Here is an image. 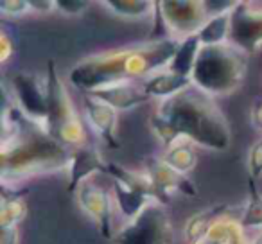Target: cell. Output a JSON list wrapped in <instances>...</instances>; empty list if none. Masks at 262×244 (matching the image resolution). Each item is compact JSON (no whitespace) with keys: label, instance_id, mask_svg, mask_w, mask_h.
<instances>
[{"label":"cell","instance_id":"f1b7e54d","mask_svg":"<svg viewBox=\"0 0 262 244\" xmlns=\"http://www.w3.org/2000/svg\"><path fill=\"white\" fill-rule=\"evenodd\" d=\"M13 52H15V47L11 45V38L8 36L6 31H2L0 33V61L6 63L13 56Z\"/></svg>","mask_w":262,"mask_h":244},{"label":"cell","instance_id":"7a4b0ae2","mask_svg":"<svg viewBox=\"0 0 262 244\" xmlns=\"http://www.w3.org/2000/svg\"><path fill=\"white\" fill-rule=\"evenodd\" d=\"M180 41L171 38H151L146 43L106 51L88 56L69 74V83L83 94L122 81H144L167 69Z\"/></svg>","mask_w":262,"mask_h":244},{"label":"cell","instance_id":"ffe728a7","mask_svg":"<svg viewBox=\"0 0 262 244\" xmlns=\"http://www.w3.org/2000/svg\"><path fill=\"white\" fill-rule=\"evenodd\" d=\"M200 51H201V43H200V40H198V36L187 38V40L180 41L178 51H176L172 61L169 63L167 70L178 74V76L190 77Z\"/></svg>","mask_w":262,"mask_h":244},{"label":"cell","instance_id":"cb8c5ba5","mask_svg":"<svg viewBox=\"0 0 262 244\" xmlns=\"http://www.w3.org/2000/svg\"><path fill=\"white\" fill-rule=\"evenodd\" d=\"M248 171H250L251 182L262 178V139H258L248 153Z\"/></svg>","mask_w":262,"mask_h":244},{"label":"cell","instance_id":"3957f363","mask_svg":"<svg viewBox=\"0 0 262 244\" xmlns=\"http://www.w3.org/2000/svg\"><path fill=\"white\" fill-rule=\"evenodd\" d=\"M70 153L49 133L26 119L22 128L2 139V182L4 187L27 182L40 174L67 171Z\"/></svg>","mask_w":262,"mask_h":244},{"label":"cell","instance_id":"484cf974","mask_svg":"<svg viewBox=\"0 0 262 244\" xmlns=\"http://www.w3.org/2000/svg\"><path fill=\"white\" fill-rule=\"evenodd\" d=\"M88 2L84 0H58V13L65 16H79L88 9Z\"/></svg>","mask_w":262,"mask_h":244},{"label":"cell","instance_id":"f546056e","mask_svg":"<svg viewBox=\"0 0 262 244\" xmlns=\"http://www.w3.org/2000/svg\"><path fill=\"white\" fill-rule=\"evenodd\" d=\"M251 124H253L255 129L262 133V101H258L251 109Z\"/></svg>","mask_w":262,"mask_h":244},{"label":"cell","instance_id":"9a60e30c","mask_svg":"<svg viewBox=\"0 0 262 244\" xmlns=\"http://www.w3.org/2000/svg\"><path fill=\"white\" fill-rule=\"evenodd\" d=\"M194 244H250V240L241 226V217H232L226 212H221L205 237Z\"/></svg>","mask_w":262,"mask_h":244},{"label":"cell","instance_id":"83f0119b","mask_svg":"<svg viewBox=\"0 0 262 244\" xmlns=\"http://www.w3.org/2000/svg\"><path fill=\"white\" fill-rule=\"evenodd\" d=\"M18 226H0V244H18Z\"/></svg>","mask_w":262,"mask_h":244},{"label":"cell","instance_id":"d4e9b609","mask_svg":"<svg viewBox=\"0 0 262 244\" xmlns=\"http://www.w3.org/2000/svg\"><path fill=\"white\" fill-rule=\"evenodd\" d=\"M0 13L4 16H22L31 11V0H2Z\"/></svg>","mask_w":262,"mask_h":244},{"label":"cell","instance_id":"52a82bcc","mask_svg":"<svg viewBox=\"0 0 262 244\" xmlns=\"http://www.w3.org/2000/svg\"><path fill=\"white\" fill-rule=\"evenodd\" d=\"M112 240L113 244H171L172 225L164 205H149L133 221L120 225Z\"/></svg>","mask_w":262,"mask_h":244},{"label":"cell","instance_id":"8992f818","mask_svg":"<svg viewBox=\"0 0 262 244\" xmlns=\"http://www.w3.org/2000/svg\"><path fill=\"white\" fill-rule=\"evenodd\" d=\"M6 101L15 104L34 126L49 133V83L31 72H16L4 83Z\"/></svg>","mask_w":262,"mask_h":244},{"label":"cell","instance_id":"6da1fadb","mask_svg":"<svg viewBox=\"0 0 262 244\" xmlns=\"http://www.w3.org/2000/svg\"><path fill=\"white\" fill-rule=\"evenodd\" d=\"M151 128L164 147L183 139L207 151H225L232 140L228 119L215 99L196 86L158 101Z\"/></svg>","mask_w":262,"mask_h":244},{"label":"cell","instance_id":"4316f807","mask_svg":"<svg viewBox=\"0 0 262 244\" xmlns=\"http://www.w3.org/2000/svg\"><path fill=\"white\" fill-rule=\"evenodd\" d=\"M31 11L40 13V15H49V13L58 11V0H31Z\"/></svg>","mask_w":262,"mask_h":244},{"label":"cell","instance_id":"5b68a950","mask_svg":"<svg viewBox=\"0 0 262 244\" xmlns=\"http://www.w3.org/2000/svg\"><path fill=\"white\" fill-rule=\"evenodd\" d=\"M49 83V135L58 140L63 147H79L86 146L88 126L84 122L83 112L74 102L69 86L56 74L54 66H49L47 72Z\"/></svg>","mask_w":262,"mask_h":244},{"label":"cell","instance_id":"44dd1931","mask_svg":"<svg viewBox=\"0 0 262 244\" xmlns=\"http://www.w3.org/2000/svg\"><path fill=\"white\" fill-rule=\"evenodd\" d=\"M241 226L246 232V237L250 242H253L257 237L262 235V196L253 192L248 205L244 207V212L241 215Z\"/></svg>","mask_w":262,"mask_h":244},{"label":"cell","instance_id":"9c48e42d","mask_svg":"<svg viewBox=\"0 0 262 244\" xmlns=\"http://www.w3.org/2000/svg\"><path fill=\"white\" fill-rule=\"evenodd\" d=\"M230 41L248 54L262 49V2H239L232 13Z\"/></svg>","mask_w":262,"mask_h":244},{"label":"cell","instance_id":"5bb4252c","mask_svg":"<svg viewBox=\"0 0 262 244\" xmlns=\"http://www.w3.org/2000/svg\"><path fill=\"white\" fill-rule=\"evenodd\" d=\"M106 167H108V164H104L101 153L95 147L84 146L70 151V164L67 169L70 178L69 190L76 192L84 182L92 180L95 174H101V172L106 174Z\"/></svg>","mask_w":262,"mask_h":244},{"label":"cell","instance_id":"7c38bea8","mask_svg":"<svg viewBox=\"0 0 262 244\" xmlns=\"http://www.w3.org/2000/svg\"><path fill=\"white\" fill-rule=\"evenodd\" d=\"M146 172L149 176L151 183H153L155 194H157L158 201L164 203L167 197L172 194H183V196H196V189L192 187L190 180L187 176L180 174V172L172 171L169 165L158 158L149 160L146 167Z\"/></svg>","mask_w":262,"mask_h":244},{"label":"cell","instance_id":"d6986e66","mask_svg":"<svg viewBox=\"0 0 262 244\" xmlns=\"http://www.w3.org/2000/svg\"><path fill=\"white\" fill-rule=\"evenodd\" d=\"M106 9L120 18L142 20L149 16H157V2L147 0H104L102 2Z\"/></svg>","mask_w":262,"mask_h":244},{"label":"cell","instance_id":"277c9868","mask_svg":"<svg viewBox=\"0 0 262 244\" xmlns=\"http://www.w3.org/2000/svg\"><path fill=\"white\" fill-rule=\"evenodd\" d=\"M250 54L232 41L214 47H201L190 74L192 86L210 97L230 95L244 83Z\"/></svg>","mask_w":262,"mask_h":244},{"label":"cell","instance_id":"ba28073f","mask_svg":"<svg viewBox=\"0 0 262 244\" xmlns=\"http://www.w3.org/2000/svg\"><path fill=\"white\" fill-rule=\"evenodd\" d=\"M157 16L167 31V38L176 41L198 36L208 20L207 6L200 0L157 2Z\"/></svg>","mask_w":262,"mask_h":244},{"label":"cell","instance_id":"7402d4cb","mask_svg":"<svg viewBox=\"0 0 262 244\" xmlns=\"http://www.w3.org/2000/svg\"><path fill=\"white\" fill-rule=\"evenodd\" d=\"M27 215L26 199L20 196H2L0 226H18Z\"/></svg>","mask_w":262,"mask_h":244},{"label":"cell","instance_id":"4fadbf2b","mask_svg":"<svg viewBox=\"0 0 262 244\" xmlns=\"http://www.w3.org/2000/svg\"><path fill=\"white\" fill-rule=\"evenodd\" d=\"M92 95H95V97H99L101 101H104L106 104L115 108L117 112L133 109L151 99L149 95H147L146 88H144L142 81L113 83V84H108V86H102V88H99V90L92 92Z\"/></svg>","mask_w":262,"mask_h":244},{"label":"cell","instance_id":"603a6c76","mask_svg":"<svg viewBox=\"0 0 262 244\" xmlns=\"http://www.w3.org/2000/svg\"><path fill=\"white\" fill-rule=\"evenodd\" d=\"M221 212L212 210H203L194 214L189 221L185 223V239L189 240V244H194L196 240H200L201 237H205V233L208 232V228L212 226V223L215 221V217Z\"/></svg>","mask_w":262,"mask_h":244},{"label":"cell","instance_id":"8fae6325","mask_svg":"<svg viewBox=\"0 0 262 244\" xmlns=\"http://www.w3.org/2000/svg\"><path fill=\"white\" fill-rule=\"evenodd\" d=\"M81 112H83L84 122L88 129L95 133L101 140H104L108 146H117V120H119V112L101 101L99 97L92 94H83V102H81Z\"/></svg>","mask_w":262,"mask_h":244},{"label":"cell","instance_id":"e0dca14e","mask_svg":"<svg viewBox=\"0 0 262 244\" xmlns=\"http://www.w3.org/2000/svg\"><path fill=\"white\" fill-rule=\"evenodd\" d=\"M160 160L165 165L172 169V171L180 172V174L187 176L189 172L194 171V167L198 165V151L196 146L189 140H176L174 144L164 147Z\"/></svg>","mask_w":262,"mask_h":244},{"label":"cell","instance_id":"30bf717a","mask_svg":"<svg viewBox=\"0 0 262 244\" xmlns=\"http://www.w3.org/2000/svg\"><path fill=\"white\" fill-rule=\"evenodd\" d=\"M76 199L81 210L99 225L108 239L113 237V215H115V205H113L112 190L102 189L101 185L88 180L76 190Z\"/></svg>","mask_w":262,"mask_h":244},{"label":"cell","instance_id":"2e32d148","mask_svg":"<svg viewBox=\"0 0 262 244\" xmlns=\"http://www.w3.org/2000/svg\"><path fill=\"white\" fill-rule=\"evenodd\" d=\"M142 83H144V88H146L147 95H149L151 99H157V101H165V99H169V97H174V95L182 94L183 90L192 86L190 77L178 76V74L171 72V70H167V69L146 77Z\"/></svg>","mask_w":262,"mask_h":244},{"label":"cell","instance_id":"ac0fdd59","mask_svg":"<svg viewBox=\"0 0 262 244\" xmlns=\"http://www.w3.org/2000/svg\"><path fill=\"white\" fill-rule=\"evenodd\" d=\"M232 13L215 15L207 20L203 29L198 33V40H200L201 47H214V45L228 43L230 33H232Z\"/></svg>","mask_w":262,"mask_h":244}]
</instances>
